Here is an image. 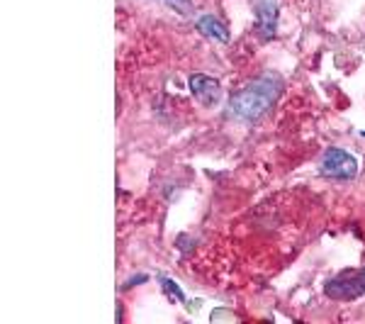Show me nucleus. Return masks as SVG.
<instances>
[{
	"label": "nucleus",
	"mask_w": 365,
	"mask_h": 324,
	"mask_svg": "<svg viewBox=\"0 0 365 324\" xmlns=\"http://www.w3.org/2000/svg\"><path fill=\"white\" fill-rule=\"evenodd\" d=\"M280 79L275 74H266L261 79L251 81L249 86H244L237 91L229 100V113L237 120H258L263 113H268L273 108V103L280 96Z\"/></svg>",
	"instance_id": "obj_1"
},
{
	"label": "nucleus",
	"mask_w": 365,
	"mask_h": 324,
	"mask_svg": "<svg viewBox=\"0 0 365 324\" xmlns=\"http://www.w3.org/2000/svg\"><path fill=\"white\" fill-rule=\"evenodd\" d=\"M324 293L331 300H341V303H353L361 295H365V268L363 270H344L336 278L327 280Z\"/></svg>",
	"instance_id": "obj_2"
},
{
	"label": "nucleus",
	"mask_w": 365,
	"mask_h": 324,
	"mask_svg": "<svg viewBox=\"0 0 365 324\" xmlns=\"http://www.w3.org/2000/svg\"><path fill=\"white\" fill-rule=\"evenodd\" d=\"M319 171L324 176H331V178L349 181L358 173V161L346 149H327V154L322 156Z\"/></svg>",
	"instance_id": "obj_3"
},
{
	"label": "nucleus",
	"mask_w": 365,
	"mask_h": 324,
	"mask_svg": "<svg viewBox=\"0 0 365 324\" xmlns=\"http://www.w3.org/2000/svg\"><path fill=\"white\" fill-rule=\"evenodd\" d=\"M253 17H256V32L263 42L275 37V29H278V17L280 8L278 0H253Z\"/></svg>",
	"instance_id": "obj_4"
},
{
	"label": "nucleus",
	"mask_w": 365,
	"mask_h": 324,
	"mask_svg": "<svg viewBox=\"0 0 365 324\" xmlns=\"http://www.w3.org/2000/svg\"><path fill=\"white\" fill-rule=\"evenodd\" d=\"M190 91L202 108H217L220 100H222L220 81L212 79V76H205V74H192L190 76Z\"/></svg>",
	"instance_id": "obj_5"
},
{
	"label": "nucleus",
	"mask_w": 365,
	"mask_h": 324,
	"mask_svg": "<svg viewBox=\"0 0 365 324\" xmlns=\"http://www.w3.org/2000/svg\"><path fill=\"white\" fill-rule=\"evenodd\" d=\"M197 29L205 34V37L215 39L220 44H227L229 42V29L222 20H217L215 15H202L197 17Z\"/></svg>",
	"instance_id": "obj_6"
},
{
	"label": "nucleus",
	"mask_w": 365,
	"mask_h": 324,
	"mask_svg": "<svg viewBox=\"0 0 365 324\" xmlns=\"http://www.w3.org/2000/svg\"><path fill=\"white\" fill-rule=\"evenodd\" d=\"M166 3L170 5V8H175L180 15H190L192 13V3L190 0H166Z\"/></svg>",
	"instance_id": "obj_7"
},
{
	"label": "nucleus",
	"mask_w": 365,
	"mask_h": 324,
	"mask_svg": "<svg viewBox=\"0 0 365 324\" xmlns=\"http://www.w3.org/2000/svg\"><path fill=\"white\" fill-rule=\"evenodd\" d=\"M161 283H163V290H168L170 295H175V298H178V300H182V303H185V293H182L180 288L175 285L173 280H170V278H163Z\"/></svg>",
	"instance_id": "obj_8"
},
{
	"label": "nucleus",
	"mask_w": 365,
	"mask_h": 324,
	"mask_svg": "<svg viewBox=\"0 0 365 324\" xmlns=\"http://www.w3.org/2000/svg\"><path fill=\"white\" fill-rule=\"evenodd\" d=\"M146 280H149V275L141 273V275H134V278H129V280L125 283V285H127V288H134V285H139V283H146Z\"/></svg>",
	"instance_id": "obj_9"
}]
</instances>
